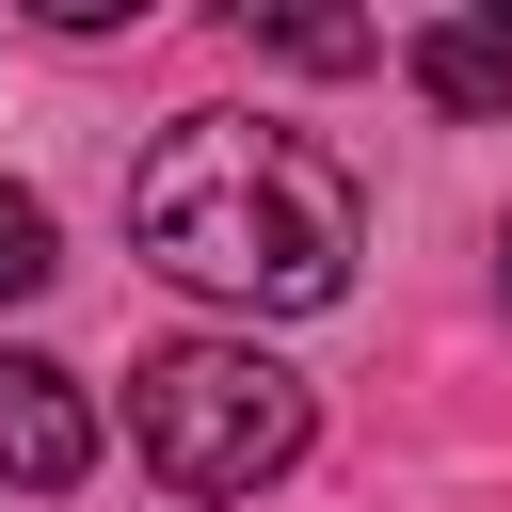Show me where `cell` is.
I'll return each instance as SVG.
<instances>
[{"label":"cell","mask_w":512,"mask_h":512,"mask_svg":"<svg viewBox=\"0 0 512 512\" xmlns=\"http://www.w3.org/2000/svg\"><path fill=\"white\" fill-rule=\"evenodd\" d=\"M128 240L144 272L208 288V304H256V320H304L352 288L368 256V208H352V160L272 128V112H176L160 160L128 176Z\"/></svg>","instance_id":"1"},{"label":"cell","mask_w":512,"mask_h":512,"mask_svg":"<svg viewBox=\"0 0 512 512\" xmlns=\"http://www.w3.org/2000/svg\"><path fill=\"white\" fill-rule=\"evenodd\" d=\"M304 432H320V400H304L256 336H176V352L128 368V448H144L176 496H256V480L304 464Z\"/></svg>","instance_id":"2"},{"label":"cell","mask_w":512,"mask_h":512,"mask_svg":"<svg viewBox=\"0 0 512 512\" xmlns=\"http://www.w3.org/2000/svg\"><path fill=\"white\" fill-rule=\"evenodd\" d=\"M80 464H96V400H80V368L0 352V480H16V496H64Z\"/></svg>","instance_id":"3"},{"label":"cell","mask_w":512,"mask_h":512,"mask_svg":"<svg viewBox=\"0 0 512 512\" xmlns=\"http://www.w3.org/2000/svg\"><path fill=\"white\" fill-rule=\"evenodd\" d=\"M400 64H416L432 112H512V32L496 16H432V32H400Z\"/></svg>","instance_id":"4"},{"label":"cell","mask_w":512,"mask_h":512,"mask_svg":"<svg viewBox=\"0 0 512 512\" xmlns=\"http://www.w3.org/2000/svg\"><path fill=\"white\" fill-rule=\"evenodd\" d=\"M256 48H272V64H368L384 32H368V16H256Z\"/></svg>","instance_id":"5"},{"label":"cell","mask_w":512,"mask_h":512,"mask_svg":"<svg viewBox=\"0 0 512 512\" xmlns=\"http://www.w3.org/2000/svg\"><path fill=\"white\" fill-rule=\"evenodd\" d=\"M48 272H64V256H48V208H32V192H0V304H32Z\"/></svg>","instance_id":"6"},{"label":"cell","mask_w":512,"mask_h":512,"mask_svg":"<svg viewBox=\"0 0 512 512\" xmlns=\"http://www.w3.org/2000/svg\"><path fill=\"white\" fill-rule=\"evenodd\" d=\"M496 288H512V224H496Z\"/></svg>","instance_id":"7"}]
</instances>
